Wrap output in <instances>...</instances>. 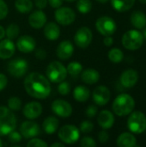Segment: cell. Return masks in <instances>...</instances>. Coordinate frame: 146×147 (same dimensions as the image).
I'll return each mask as SVG.
<instances>
[{
	"label": "cell",
	"mask_w": 146,
	"mask_h": 147,
	"mask_svg": "<svg viewBox=\"0 0 146 147\" xmlns=\"http://www.w3.org/2000/svg\"><path fill=\"white\" fill-rule=\"evenodd\" d=\"M24 89L32 97L45 99L51 93V84L47 78L39 72H31L24 79Z\"/></svg>",
	"instance_id": "1"
},
{
	"label": "cell",
	"mask_w": 146,
	"mask_h": 147,
	"mask_svg": "<svg viewBox=\"0 0 146 147\" xmlns=\"http://www.w3.org/2000/svg\"><path fill=\"white\" fill-rule=\"evenodd\" d=\"M112 108L116 115L126 116L133 111L135 108V101L130 95L123 93L114 99Z\"/></svg>",
	"instance_id": "2"
},
{
	"label": "cell",
	"mask_w": 146,
	"mask_h": 147,
	"mask_svg": "<svg viewBox=\"0 0 146 147\" xmlns=\"http://www.w3.org/2000/svg\"><path fill=\"white\" fill-rule=\"evenodd\" d=\"M16 118L14 113L5 106H0V136H6L15 130Z\"/></svg>",
	"instance_id": "3"
},
{
	"label": "cell",
	"mask_w": 146,
	"mask_h": 147,
	"mask_svg": "<svg viewBox=\"0 0 146 147\" xmlns=\"http://www.w3.org/2000/svg\"><path fill=\"white\" fill-rule=\"evenodd\" d=\"M46 74L48 80L54 84H59L64 81L68 75L66 67L59 61L51 62L46 67Z\"/></svg>",
	"instance_id": "4"
},
{
	"label": "cell",
	"mask_w": 146,
	"mask_h": 147,
	"mask_svg": "<svg viewBox=\"0 0 146 147\" xmlns=\"http://www.w3.org/2000/svg\"><path fill=\"white\" fill-rule=\"evenodd\" d=\"M144 42V36L141 32L131 29L126 32L122 37V45L126 49L134 51L139 49Z\"/></svg>",
	"instance_id": "5"
},
{
	"label": "cell",
	"mask_w": 146,
	"mask_h": 147,
	"mask_svg": "<svg viewBox=\"0 0 146 147\" xmlns=\"http://www.w3.org/2000/svg\"><path fill=\"white\" fill-rule=\"evenodd\" d=\"M127 127L133 134H142L146 130V116L140 111L132 112L127 120Z\"/></svg>",
	"instance_id": "6"
},
{
	"label": "cell",
	"mask_w": 146,
	"mask_h": 147,
	"mask_svg": "<svg viewBox=\"0 0 146 147\" xmlns=\"http://www.w3.org/2000/svg\"><path fill=\"white\" fill-rule=\"evenodd\" d=\"M58 136L63 143L72 145L79 140L80 130L74 125H65L59 130Z\"/></svg>",
	"instance_id": "7"
},
{
	"label": "cell",
	"mask_w": 146,
	"mask_h": 147,
	"mask_svg": "<svg viewBox=\"0 0 146 147\" xmlns=\"http://www.w3.org/2000/svg\"><path fill=\"white\" fill-rule=\"evenodd\" d=\"M96 28L101 34L104 36H109L114 34L117 26L113 18L108 16H103L96 20Z\"/></svg>",
	"instance_id": "8"
},
{
	"label": "cell",
	"mask_w": 146,
	"mask_h": 147,
	"mask_svg": "<svg viewBox=\"0 0 146 147\" xmlns=\"http://www.w3.org/2000/svg\"><path fill=\"white\" fill-rule=\"evenodd\" d=\"M28 69V63L27 60L23 59H12L9 62L7 65V70L8 72L12 76L16 78H20L23 77Z\"/></svg>",
	"instance_id": "9"
},
{
	"label": "cell",
	"mask_w": 146,
	"mask_h": 147,
	"mask_svg": "<svg viewBox=\"0 0 146 147\" xmlns=\"http://www.w3.org/2000/svg\"><path fill=\"white\" fill-rule=\"evenodd\" d=\"M54 18L58 23L63 26L72 24L76 20V14L71 8L59 7L54 12Z\"/></svg>",
	"instance_id": "10"
},
{
	"label": "cell",
	"mask_w": 146,
	"mask_h": 147,
	"mask_svg": "<svg viewBox=\"0 0 146 147\" xmlns=\"http://www.w3.org/2000/svg\"><path fill=\"white\" fill-rule=\"evenodd\" d=\"M93 39V34L88 27L80 28L74 35V42L80 48L88 47Z\"/></svg>",
	"instance_id": "11"
},
{
	"label": "cell",
	"mask_w": 146,
	"mask_h": 147,
	"mask_svg": "<svg viewBox=\"0 0 146 147\" xmlns=\"http://www.w3.org/2000/svg\"><path fill=\"white\" fill-rule=\"evenodd\" d=\"M51 109L52 110V112L62 118H68L72 115V107L71 105L63 100V99H56L52 102L51 105Z\"/></svg>",
	"instance_id": "12"
},
{
	"label": "cell",
	"mask_w": 146,
	"mask_h": 147,
	"mask_svg": "<svg viewBox=\"0 0 146 147\" xmlns=\"http://www.w3.org/2000/svg\"><path fill=\"white\" fill-rule=\"evenodd\" d=\"M20 134L24 139H33L40 135V126L33 121H26L20 126Z\"/></svg>",
	"instance_id": "13"
},
{
	"label": "cell",
	"mask_w": 146,
	"mask_h": 147,
	"mask_svg": "<svg viewBox=\"0 0 146 147\" xmlns=\"http://www.w3.org/2000/svg\"><path fill=\"white\" fill-rule=\"evenodd\" d=\"M92 97L96 105L104 106L109 102L111 98V92L108 87L100 85L94 90Z\"/></svg>",
	"instance_id": "14"
},
{
	"label": "cell",
	"mask_w": 146,
	"mask_h": 147,
	"mask_svg": "<svg viewBox=\"0 0 146 147\" xmlns=\"http://www.w3.org/2000/svg\"><path fill=\"white\" fill-rule=\"evenodd\" d=\"M35 47H36V41L30 35H22L19 37L16 40L17 49L23 53H32L33 51H34Z\"/></svg>",
	"instance_id": "15"
},
{
	"label": "cell",
	"mask_w": 146,
	"mask_h": 147,
	"mask_svg": "<svg viewBox=\"0 0 146 147\" xmlns=\"http://www.w3.org/2000/svg\"><path fill=\"white\" fill-rule=\"evenodd\" d=\"M42 106L38 102H30L27 103L22 109L24 116L28 120H34L42 114Z\"/></svg>",
	"instance_id": "16"
},
{
	"label": "cell",
	"mask_w": 146,
	"mask_h": 147,
	"mask_svg": "<svg viewBox=\"0 0 146 147\" xmlns=\"http://www.w3.org/2000/svg\"><path fill=\"white\" fill-rule=\"evenodd\" d=\"M139 80V74L133 69H127L124 71L120 76V84L125 88H133Z\"/></svg>",
	"instance_id": "17"
},
{
	"label": "cell",
	"mask_w": 146,
	"mask_h": 147,
	"mask_svg": "<svg viewBox=\"0 0 146 147\" xmlns=\"http://www.w3.org/2000/svg\"><path fill=\"white\" fill-rule=\"evenodd\" d=\"M74 53V47L72 43L69 40H63L61 41L57 48H56V54L59 59L66 60L70 59Z\"/></svg>",
	"instance_id": "18"
},
{
	"label": "cell",
	"mask_w": 146,
	"mask_h": 147,
	"mask_svg": "<svg viewBox=\"0 0 146 147\" xmlns=\"http://www.w3.org/2000/svg\"><path fill=\"white\" fill-rule=\"evenodd\" d=\"M46 16L41 9L34 10L28 16L29 25L36 29H40L42 27H44L45 24L46 23Z\"/></svg>",
	"instance_id": "19"
},
{
	"label": "cell",
	"mask_w": 146,
	"mask_h": 147,
	"mask_svg": "<svg viewBox=\"0 0 146 147\" xmlns=\"http://www.w3.org/2000/svg\"><path fill=\"white\" fill-rule=\"evenodd\" d=\"M15 51V46L12 40L3 39L0 40V59H8L11 58Z\"/></svg>",
	"instance_id": "20"
},
{
	"label": "cell",
	"mask_w": 146,
	"mask_h": 147,
	"mask_svg": "<svg viewBox=\"0 0 146 147\" xmlns=\"http://www.w3.org/2000/svg\"><path fill=\"white\" fill-rule=\"evenodd\" d=\"M97 121H98L99 126L102 129L104 130L110 129L114 124V116L113 113H111L109 110L105 109L99 113Z\"/></svg>",
	"instance_id": "21"
},
{
	"label": "cell",
	"mask_w": 146,
	"mask_h": 147,
	"mask_svg": "<svg viewBox=\"0 0 146 147\" xmlns=\"http://www.w3.org/2000/svg\"><path fill=\"white\" fill-rule=\"evenodd\" d=\"M44 35L49 40H56L60 36V28L59 25L55 22H48L45 24Z\"/></svg>",
	"instance_id": "22"
},
{
	"label": "cell",
	"mask_w": 146,
	"mask_h": 147,
	"mask_svg": "<svg viewBox=\"0 0 146 147\" xmlns=\"http://www.w3.org/2000/svg\"><path fill=\"white\" fill-rule=\"evenodd\" d=\"M81 78L83 82L87 84H94L99 81L100 73L95 69L89 68L81 72Z\"/></svg>",
	"instance_id": "23"
},
{
	"label": "cell",
	"mask_w": 146,
	"mask_h": 147,
	"mask_svg": "<svg viewBox=\"0 0 146 147\" xmlns=\"http://www.w3.org/2000/svg\"><path fill=\"white\" fill-rule=\"evenodd\" d=\"M59 121L56 117L49 116L44 120L42 123V128L46 134L52 135L57 132L59 128Z\"/></svg>",
	"instance_id": "24"
},
{
	"label": "cell",
	"mask_w": 146,
	"mask_h": 147,
	"mask_svg": "<svg viewBox=\"0 0 146 147\" xmlns=\"http://www.w3.org/2000/svg\"><path fill=\"white\" fill-rule=\"evenodd\" d=\"M117 146L120 147H134L137 146V140L131 133H123L117 139Z\"/></svg>",
	"instance_id": "25"
},
{
	"label": "cell",
	"mask_w": 146,
	"mask_h": 147,
	"mask_svg": "<svg viewBox=\"0 0 146 147\" xmlns=\"http://www.w3.org/2000/svg\"><path fill=\"white\" fill-rule=\"evenodd\" d=\"M89 96H90V91L86 86L78 85L73 90V97L76 101L79 102H84L88 101Z\"/></svg>",
	"instance_id": "26"
},
{
	"label": "cell",
	"mask_w": 146,
	"mask_h": 147,
	"mask_svg": "<svg viewBox=\"0 0 146 147\" xmlns=\"http://www.w3.org/2000/svg\"><path fill=\"white\" fill-rule=\"evenodd\" d=\"M136 0H111L113 8L118 12H126L133 8Z\"/></svg>",
	"instance_id": "27"
},
{
	"label": "cell",
	"mask_w": 146,
	"mask_h": 147,
	"mask_svg": "<svg viewBox=\"0 0 146 147\" xmlns=\"http://www.w3.org/2000/svg\"><path fill=\"white\" fill-rule=\"evenodd\" d=\"M131 22L133 27L142 29L146 26V16L141 11H134L131 16Z\"/></svg>",
	"instance_id": "28"
},
{
	"label": "cell",
	"mask_w": 146,
	"mask_h": 147,
	"mask_svg": "<svg viewBox=\"0 0 146 147\" xmlns=\"http://www.w3.org/2000/svg\"><path fill=\"white\" fill-rule=\"evenodd\" d=\"M33 2L31 0H15V7L20 13L26 14L33 9Z\"/></svg>",
	"instance_id": "29"
},
{
	"label": "cell",
	"mask_w": 146,
	"mask_h": 147,
	"mask_svg": "<svg viewBox=\"0 0 146 147\" xmlns=\"http://www.w3.org/2000/svg\"><path fill=\"white\" fill-rule=\"evenodd\" d=\"M66 70L69 75H71L72 78H77L83 71V65L79 62L72 61L67 65Z\"/></svg>",
	"instance_id": "30"
},
{
	"label": "cell",
	"mask_w": 146,
	"mask_h": 147,
	"mask_svg": "<svg viewBox=\"0 0 146 147\" xmlns=\"http://www.w3.org/2000/svg\"><path fill=\"white\" fill-rule=\"evenodd\" d=\"M108 57L109 60L112 61L113 63H120L123 60L124 53L119 48H112L108 52Z\"/></svg>",
	"instance_id": "31"
},
{
	"label": "cell",
	"mask_w": 146,
	"mask_h": 147,
	"mask_svg": "<svg viewBox=\"0 0 146 147\" xmlns=\"http://www.w3.org/2000/svg\"><path fill=\"white\" fill-rule=\"evenodd\" d=\"M19 33H20V28H19V26L15 23H11L9 24L6 29H5V36L9 39V40H14V39H16L19 35Z\"/></svg>",
	"instance_id": "32"
},
{
	"label": "cell",
	"mask_w": 146,
	"mask_h": 147,
	"mask_svg": "<svg viewBox=\"0 0 146 147\" xmlns=\"http://www.w3.org/2000/svg\"><path fill=\"white\" fill-rule=\"evenodd\" d=\"M76 7L80 13L87 14L92 9V2L90 0H77Z\"/></svg>",
	"instance_id": "33"
},
{
	"label": "cell",
	"mask_w": 146,
	"mask_h": 147,
	"mask_svg": "<svg viewBox=\"0 0 146 147\" xmlns=\"http://www.w3.org/2000/svg\"><path fill=\"white\" fill-rule=\"evenodd\" d=\"M8 108L11 111H18L22 108V101L17 96H11L9 98L8 102Z\"/></svg>",
	"instance_id": "34"
},
{
	"label": "cell",
	"mask_w": 146,
	"mask_h": 147,
	"mask_svg": "<svg viewBox=\"0 0 146 147\" xmlns=\"http://www.w3.org/2000/svg\"><path fill=\"white\" fill-rule=\"evenodd\" d=\"M58 91L62 96H67L71 92V85L68 82H65V80L60 82L58 85Z\"/></svg>",
	"instance_id": "35"
},
{
	"label": "cell",
	"mask_w": 146,
	"mask_h": 147,
	"mask_svg": "<svg viewBox=\"0 0 146 147\" xmlns=\"http://www.w3.org/2000/svg\"><path fill=\"white\" fill-rule=\"evenodd\" d=\"M93 129H94V125L89 121H83L80 124L79 130H80V132H82L83 134H89L93 131Z\"/></svg>",
	"instance_id": "36"
},
{
	"label": "cell",
	"mask_w": 146,
	"mask_h": 147,
	"mask_svg": "<svg viewBox=\"0 0 146 147\" xmlns=\"http://www.w3.org/2000/svg\"><path fill=\"white\" fill-rule=\"evenodd\" d=\"M27 146L28 147H47L48 145L46 142H45L44 140H41L40 139H37L36 137L35 138H33L31 139L28 144H27Z\"/></svg>",
	"instance_id": "37"
},
{
	"label": "cell",
	"mask_w": 146,
	"mask_h": 147,
	"mask_svg": "<svg viewBox=\"0 0 146 147\" xmlns=\"http://www.w3.org/2000/svg\"><path fill=\"white\" fill-rule=\"evenodd\" d=\"M8 140L12 144H16L22 141V135L19 132L13 130L8 134Z\"/></svg>",
	"instance_id": "38"
},
{
	"label": "cell",
	"mask_w": 146,
	"mask_h": 147,
	"mask_svg": "<svg viewBox=\"0 0 146 147\" xmlns=\"http://www.w3.org/2000/svg\"><path fill=\"white\" fill-rule=\"evenodd\" d=\"M80 146L82 147H95L96 146V143L93 138L85 136L80 140Z\"/></svg>",
	"instance_id": "39"
},
{
	"label": "cell",
	"mask_w": 146,
	"mask_h": 147,
	"mask_svg": "<svg viewBox=\"0 0 146 147\" xmlns=\"http://www.w3.org/2000/svg\"><path fill=\"white\" fill-rule=\"evenodd\" d=\"M9 12L8 5L3 0H0V20L4 19Z\"/></svg>",
	"instance_id": "40"
},
{
	"label": "cell",
	"mask_w": 146,
	"mask_h": 147,
	"mask_svg": "<svg viewBox=\"0 0 146 147\" xmlns=\"http://www.w3.org/2000/svg\"><path fill=\"white\" fill-rule=\"evenodd\" d=\"M97 112H98V109H97V107L96 105H89L87 108L85 113H86V115L89 118H93L97 115Z\"/></svg>",
	"instance_id": "41"
},
{
	"label": "cell",
	"mask_w": 146,
	"mask_h": 147,
	"mask_svg": "<svg viewBox=\"0 0 146 147\" xmlns=\"http://www.w3.org/2000/svg\"><path fill=\"white\" fill-rule=\"evenodd\" d=\"M34 56L36 59H38L40 60L45 59L46 58V52L42 48H38L34 52Z\"/></svg>",
	"instance_id": "42"
},
{
	"label": "cell",
	"mask_w": 146,
	"mask_h": 147,
	"mask_svg": "<svg viewBox=\"0 0 146 147\" xmlns=\"http://www.w3.org/2000/svg\"><path fill=\"white\" fill-rule=\"evenodd\" d=\"M98 140H99L100 143H102V144L107 143L109 140V135L106 131H102L98 134Z\"/></svg>",
	"instance_id": "43"
},
{
	"label": "cell",
	"mask_w": 146,
	"mask_h": 147,
	"mask_svg": "<svg viewBox=\"0 0 146 147\" xmlns=\"http://www.w3.org/2000/svg\"><path fill=\"white\" fill-rule=\"evenodd\" d=\"M7 84H8V78H7V77L4 74L0 73V91L3 90V89H5Z\"/></svg>",
	"instance_id": "44"
},
{
	"label": "cell",
	"mask_w": 146,
	"mask_h": 147,
	"mask_svg": "<svg viewBox=\"0 0 146 147\" xmlns=\"http://www.w3.org/2000/svg\"><path fill=\"white\" fill-rule=\"evenodd\" d=\"M47 2L51 5V7L54 9H58L63 4V0H47Z\"/></svg>",
	"instance_id": "45"
},
{
	"label": "cell",
	"mask_w": 146,
	"mask_h": 147,
	"mask_svg": "<svg viewBox=\"0 0 146 147\" xmlns=\"http://www.w3.org/2000/svg\"><path fill=\"white\" fill-rule=\"evenodd\" d=\"M34 3L39 9H42L46 7L48 2L47 0H34Z\"/></svg>",
	"instance_id": "46"
},
{
	"label": "cell",
	"mask_w": 146,
	"mask_h": 147,
	"mask_svg": "<svg viewBox=\"0 0 146 147\" xmlns=\"http://www.w3.org/2000/svg\"><path fill=\"white\" fill-rule=\"evenodd\" d=\"M103 43L106 47H111L114 43V39L111 37V35L105 36V38L103 39Z\"/></svg>",
	"instance_id": "47"
},
{
	"label": "cell",
	"mask_w": 146,
	"mask_h": 147,
	"mask_svg": "<svg viewBox=\"0 0 146 147\" xmlns=\"http://www.w3.org/2000/svg\"><path fill=\"white\" fill-rule=\"evenodd\" d=\"M5 37V28L0 25V40Z\"/></svg>",
	"instance_id": "48"
},
{
	"label": "cell",
	"mask_w": 146,
	"mask_h": 147,
	"mask_svg": "<svg viewBox=\"0 0 146 147\" xmlns=\"http://www.w3.org/2000/svg\"><path fill=\"white\" fill-rule=\"evenodd\" d=\"M51 147H65V145L62 143H59V142H56V143H53L51 145Z\"/></svg>",
	"instance_id": "49"
},
{
	"label": "cell",
	"mask_w": 146,
	"mask_h": 147,
	"mask_svg": "<svg viewBox=\"0 0 146 147\" xmlns=\"http://www.w3.org/2000/svg\"><path fill=\"white\" fill-rule=\"evenodd\" d=\"M98 3H108L109 0H96Z\"/></svg>",
	"instance_id": "50"
},
{
	"label": "cell",
	"mask_w": 146,
	"mask_h": 147,
	"mask_svg": "<svg viewBox=\"0 0 146 147\" xmlns=\"http://www.w3.org/2000/svg\"><path fill=\"white\" fill-rule=\"evenodd\" d=\"M144 31H143V36H144V39H146V28H144Z\"/></svg>",
	"instance_id": "51"
},
{
	"label": "cell",
	"mask_w": 146,
	"mask_h": 147,
	"mask_svg": "<svg viewBox=\"0 0 146 147\" xmlns=\"http://www.w3.org/2000/svg\"><path fill=\"white\" fill-rule=\"evenodd\" d=\"M139 2L144 3V4H146V0H139Z\"/></svg>",
	"instance_id": "52"
},
{
	"label": "cell",
	"mask_w": 146,
	"mask_h": 147,
	"mask_svg": "<svg viewBox=\"0 0 146 147\" xmlns=\"http://www.w3.org/2000/svg\"><path fill=\"white\" fill-rule=\"evenodd\" d=\"M3 146V142H2V140H1V139H0V147H2Z\"/></svg>",
	"instance_id": "53"
},
{
	"label": "cell",
	"mask_w": 146,
	"mask_h": 147,
	"mask_svg": "<svg viewBox=\"0 0 146 147\" xmlns=\"http://www.w3.org/2000/svg\"><path fill=\"white\" fill-rule=\"evenodd\" d=\"M67 2H75L76 0H66Z\"/></svg>",
	"instance_id": "54"
}]
</instances>
